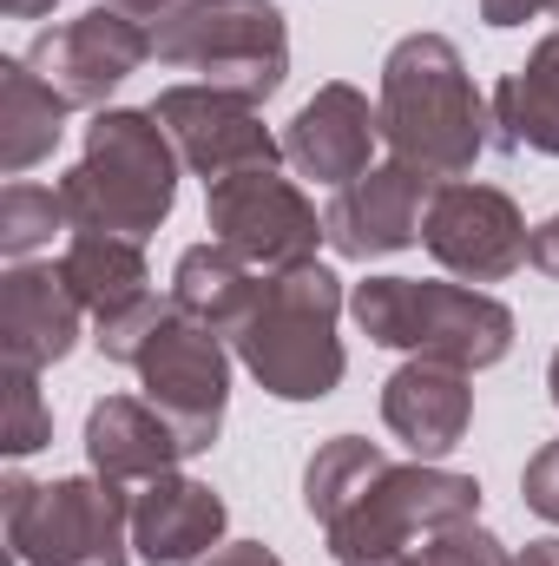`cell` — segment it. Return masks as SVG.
<instances>
[{"label": "cell", "mask_w": 559, "mask_h": 566, "mask_svg": "<svg viewBox=\"0 0 559 566\" xmlns=\"http://www.w3.org/2000/svg\"><path fill=\"white\" fill-rule=\"evenodd\" d=\"M178 145L151 119V106H106L93 113L80 165L60 178V198L73 211V231H113L145 244L171 205H178Z\"/></svg>", "instance_id": "3"}, {"label": "cell", "mask_w": 559, "mask_h": 566, "mask_svg": "<svg viewBox=\"0 0 559 566\" xmlns=\"http://www.w3.org/2000/svg\"><path fill=\"white\" fill-rule=\"evenodd\" d=\"M454 521H481V481L454 474L441 461H389L329 527V554L336 566H402L409 547L434 527Z\"/></svg>", "instance_id": "7"}, {"label": "cell", "mask_w": 559, "mask_h": 566, "mask_svg": "<svg viewBox=\"0 0 559 566\" xmlns=\"http://www.w3.org/2000/svg\"><path fill=\"white\" fill-rule=\"evenodd\" d=\"M487 119H494V151L559 158V27L527 53V66H514L487 93Z\"/></svg>", "instance_id": "19"}, {"label": "cell", "mask_w": 559, "mask_h": 566, "mask_svg": "<svg viewBox=\"0 0 559 566\" xmlns=\"http://www.w3.org/2000/svg\"><path fill=\"white\" fill-rule=\"evenodd\" d=\"M86 329V303L73 296V283L60 277V264H13L0 277V356L7 369H53L73 356Z\"/></svg>", "instance_id": "15"}, {"label": "cell", "mask_w": 559, "mask_h": 566, "mask_svg": "<svg viewBox=\"0 0 559 566\" xmlns=\"http://www.w3.org/2000/svg\"><path fill=\"white\" fill-rule=\"evenodd\" d=\"M53 7H60V0H0V13H7V20H46Z\"/></svg>", "instance_id": "34"}, {"label": "cell", "mask_w": 559, "mask_h": 566, "mask_svg": "<svg viewBox=\"0 0 559 566\" xmlns=\"http://www.w3.org/2000/svg\"><path fill=\"white\" fill-rule=\"evenodd\" d=\"M547 389H553V409H559V349H553V363H547Z\"/></svg>", "instance_id": "35"}, {"label": "cell", "mask_w": 559, "mask_h": 566, "mask_svg": "<svg viewBox=\"0 0 559 566\" xmlns=\"http://www.w3.org/2000/svg\"><path fill=\"white\" fill-rule=\"evenodd\" d=\"M389 468V454H382V441H362V434H329L309 461H303V514L316 521V527H329L376 474Z\"/></svg>", "instance_id": "23"}, {"label": "cell", "mask_w": 559, "mask_h": 566, "mask_svg": "<svg viewBox=\"0 0 559 566\" xmlns=\"http://www.w3.org/2000/svg\"><path fill=\"white\" fill-rule=\"evenodd\" d=\"M527 264L547 271V277H559V211L547 218V224H534V251H527Z\"/></svg>", "instance_id": "30"}, {"label": "cell", "mask_w": 559, "mask_h": 566, "mask_svg": "<svg viewBox=\"0 0 559 566\" xmlns=\"http://www.w3.org/2000/svg\"><path fill=\"white\" fill-rule=\"evenodd\" d=\"M204 566H283V560L264 547V541H231V547H218Z\"/></svg>", "instance_id": "31"}, {"label": "cell", "mask_w": 559, "mask_h": 566, "mask_svg": "<svg viewBox=\"0 0 559 566\" xmlns=\"http://www.w3.org/2000/svg\"><path fill=\"white\" fill-rule=\"evenodd\" d=\"M204 224L224 251H238L264 277L316 264V244H329L323 211L303 198L296 178H277V171H238V178L211 185L204 191Z\"/></svg>", "instance_id": "8"}, {"label": "cell", "mask_w": 559, "mask_h": 566, "mask_svg": "<svg viewBox=\"0 0 559 566\" xmlns=\"http://www.w3.org/2000/svg\"><path fill=\"white\" fill-rule=\"evenodd\" d=\"M60 231H73V211H66L60 185L46 191V185L13 178V185L0 191V258H7V264H27V258L46 251Z\"/></svg>", "instance_id": "24"}, {"label": "cell", "mask_w": 559, "mask_h": 566, "mask_svg": "<svg viewBox=\"0 0 559 566\" xmlns=\"http://www.w3.org/2000/svg\"><path fill=\"white\" fill-rule=\"evenodd\" d=\"M547 13H559V0H553V7H547Z\"/></svg>", "instance_id": "36"}, {"label": "cell", "mask_w": 559, "mask_h": 566, "mask_svg": "<svg viewBox=\"0 0 559 566\" xmlns=\"http://www.w3.org/2000/svg\"><path fill=\"white\" fill-rule=\"evenodd\" d=\"M139 389L145 402L178 428L184 454H204L224 434V402H231V349H224V336L171 310L165 329L151 336V349L139 356Z\"/></svg>", "instance_id": "9"}, {"label": "cell", "mask_w": 559, "mask_h": 566, "mask_svg": "<svg viewBox=\"0 0 559 566\" xmlns=\"http://www.w3.org/2000/svg\"><path fill=\"white\" fill-rule=\"evenodd\" d=\"M151 60L264 106L289 80V27L277 0H184L151 20Z\"/></svg>", "instance_id": "6"}, {"label": "cell", "mask_w": 559, "mask_h": 566, "mask_svg": "<svg viewBox=\"0 0 559 566\" xmlns=\"http://www.w3.org/2000/svg\"><path fill=\"white\" fill-rule=\"evenodd\" d=\"M60 277L73 283V296L86 303V316H113V310L151 296L145 244L113 238V231H73L66 251H60Z\"/></svg>", "instance_id": "22"}, {"label": "cell", "mask_w": 559, "mask_h": 566, "mask_svg": "<svg viewBox=\"0 0 559 566\" xmlns=\"http://www.w3.org/2000/svg\"><path fill=\"white\" fill-rule=\"evenodd\" d=\"M86 461H93V474H106L119 488H145L158 474H178V461H191V454H184L178 428L145 396H99L86 409Z\"/></svg>", "instance_id": "18"}, {"label": "cell", "mask_w": 559, "mask_h": 566, "mask_svg": "<svg viewBox=\"0 0 559 566\" xmlns=\"http://www.w3.org/2000/svg\"><path fill=\"white\" fill-rule=\"evenodd\" d=\"M514 566H559V541H527L514 554Z\"/></svg>", "instance_id": "33"}, {"label": "cell", "mask_w": 559, "mask_h": 566, "mask_svg": "<svg viewBox=\"0 0 559 566\" xmlns=\"http://www.w3.org/2000/svg\"><path fill=\"white\" fill-rule=\"evenodd\" d=\"M106 7H119V13H133V20H165V13L184 7V0H106Z\"/></svg>", "instance_id": "32"}, {"label": "cell", "mask_w": 559, "mask_h": 566, "mask_svg": "<svg viewBox=\"0 0 559 566\" xmlns=\"http://www.w3.org/2000/svg\"><path fill=\"white\" fill-rule=\"evenodd\" d=\"M428 258L461 283H507L527 251L534 231L520 218V205L500 185H474V178H441L434 205H428V231H421Z\"/></svg>", "instance_id": "12"}, {"label": "cell", "mask_w": 559, "mask_h": 566, "mask_svg": "<svg viewBox=\"0 0 559 566\" xmlns=\"http://www.w3.org/2000/svg\"><path fill=\"white\" fill-rule=\"evenodd\" d=\"M257 271L238 258V251H224L218 238L211 244H191V251H178V264H171V310L178 316H191V323H204V329H218L224 343L238 336V323L251 316V303H257Z\"/></svg>", "instance_id": "20"}, {"label": "cell", "mask_w": 559, "mask_h": 566, "mask_svg": "<svg viewBox=\"0 0 559 566\" xmlns=\"http://www.w3.org/2000/svg\"><path fill=\"white\" fill-rule=\"evenodd\" d=\"M165 316H171V296H139V303H126V310H113V316H93V349H99L106 363L139 369V356L151 349V336L165 329Z\"/></svg>", "instance_id": "27"}, {"label": "cell", "mask_w": 559, "mask_h": 566, "mask_svg": "<svg viewBox=\"0 0 559 566\" xmlns=\"http://www.w3.org/2000/svg\"><path fill=\"white\" fill-rule=\"evenodd\" d=\"M434 191H441V178L421 171V165H402V158L369 165L362 178H349L342 191H329V211H323L329 251L369 264V258H395V251L421 244Z\"/></svg>", "instance_id": "13"}, {"label": "cell", "mask_w": 559, "mask_h": 566, "mask_svg": "<svg viewBox=\"0 0 559 566\" xmlns=\"http://www.w3.org/2000/svg\"><path fill=\"white\" fill-rule=\"evenodd\" d=\"M231 507L191 474H158L133 494V554L145 566H204L224 547Z\"/></svg>", "instance_id": "16"}, {"label": "cell", "mask_w": 559, "mask_h": 566, "mask_svg": "<svg viewBox=\"0 0 559 566\" xmlns=\"http://www.w3.org/2000/svg\"><path fill=\"white\" fill-rule=\"evenodd\" d=\"M0 382H7V428H0V448H7V461H27V454H40V448L53 441V409H46V396H40V369H7Z\"/></svg>", "instance_id": "26"}, {"label": "cell", "mask_w": 559, "mask_h": 566, "mask_svg": "<svg viewBox=\"0 0 559 566\" xmlns=\"http://www.w3.org/2000/svg\"><path fill=\"white\" fill-rule=\"evenodd\" d=\"M474 7H481L487 27H527V20H540L553 0H474Z\"/></svg>", "instance_id": "29"}, {"label": "cell", "mask_w": 559, "mask_h": 566, "mask_svg": "<svg viewBox=\"0 0 559 566\" xmlns=\"http://www.w3.org/2000/svg\"><path fill=\"white\" fill-rule=\"evenodd\" d=\"M20 60H27L73 113H80V106L106 113V99L151 60V27L99 0V7H86V13H73V20H60V27H40Z\"/></svg>", "instance_id": "10"}, {"label": "cell", "mask_w": 559, "mask_h": 566, "mask_svg": "<svg viewBox=\"0 0 559 566\" xmlns=\"http://www.w3.org/2000/svg\"><path fill=\"white\" fill-rule=\"evenodd\" d=\"M349 316L376 349H402L447 369H494L514 356V310L474 283L421 277H362L349 290Z\"/></svg>", "instance_id": "4"}, {"label": "cell", "mask_w": 559, "mask_h": 566, "mask_svg": "<svg viewBox=\"0 0 559 566\" xmlns=\"http://www.w3.org/2000/svg\"><path fill=\"white\" fill-rule=\"evenodd\" d=\"M376 113H382L389 158L421 165L434 178L474 171V158L494 145L487 99H481V86H474V73L447 33H409L389 46Z\"/></svg>", "instance_id": "1"}, {"label": "cell", "mask_w": 559, "mask_h": 566, "mask_svg": "<svg viewBox=\"0 0 559 566\" xmlns=\"http://www.w3.org/2000/svg\"><path fill=\"white\" fill-rule=\"evenodd\" d=\"M382 422L389 434L415 454V461H441L467 441L474 428V376L447 369V363H421L409 356L389 382H382Z\"/></svg>", "instance_id": "17"}, {"label": "cell", "mask_w": 559, "mask_h": 566, "mask_svg": "<svg viewBox=\"0 0 559 566\" xmlns=\"http://www.w3.org/2000/svg\"><path fill=\"white\" fill-rule=\"evenodd\" d=\"M0 514L20 566H133V494L106 474L27 481L7 468Z\"/></svg>", "instance_id": "5"}, {"label": "cell", "mask_w": 559, "mask_h": 566, "mask_svg": "<svg viewBox=\"0 0 559 566\" xmlns=\"http://www.w3.org/2000/svg\"><path fill=\"white\" fill-rule=\"evenodd\" d=\"M151 119L165 126V139L178 145V165L191 178H204V191L238 178V171H277L283 158V139L264 126V113L231 99V93H218V86H204V80L165 86L151 99Z\"/></svg>", "instance_id": "11"}, {"label": "cell", "mask_w": 559, "mask_h": 566, "mask_svg": "<svg viewBox=\"0 0 559 566\" xmlns=\"http://www.w3.org/2000/svg\"><path fill=\"white\" fill-rule=\"evenodd\" d=\"M402 566H514V547L481 521H454V527L421 534Z\"/></svg>", "instance_id": "25"}, {"label": "cell", "mask_w": 559, "mask_h": 566, "mask_svg": "<svg viewBox=\"0 0 559 566\" xmlns=\"http://www.w3.org/2000/svg\"><path fill=\"white\" fill-rule=\"evenodd\" d=\"M376 145H382V113L369 106V93L349 80H329L283 126V165L309 185L342 191L349 178H362L376 165Z\"/></svg>", "instance_id": "14"}, {"label": "cell", "mask_w": 559, "mask_h": 566, "mask_svg": "<svg viewBox=\"0 0 559 566\" xmlns=\"http://www.w3.org/2000/svg\"><path fill=\"white\" fill-rule=\"evenodd\" d=\"M66 99L20 60V53H7L0 60V171L7 178H20V171H33L40 158H53V145L66 139Z\"/></svg>", "instance_id": "21"}, {"label": "cell", "mask_w": 559, "mask_h": 566, "mask_svg": "<svg viewBox=\"0 0 559 566\" xmlns=\"http://www.w3.org/2000/svg\"><path fill=\"white\" fill-rule=\"evenodd\" d=\"M342 310H349V296H342L336 271H323V264L277 271V277H264L251 316L231 336V349L257 376L264 396H277V402H323V396H336V382L349 369V349L336 336Z\"/></svg>", "instance_id": "2"}, {"label": "cell", "mask_w": 559, "mask_h": 566, "mask_svg": "<svg viewBox=\"0 0 559 566\" xmlns=\"http://www.w3.org/2000/svg\"><path fill=\"white\" fill-rule=\"evenodd\" d=\"M520 501H527L540 521H553L559 527V441H547V448L527 461V474H520Z\"/></svg>", "instance_id": "28"}]
</instances>
